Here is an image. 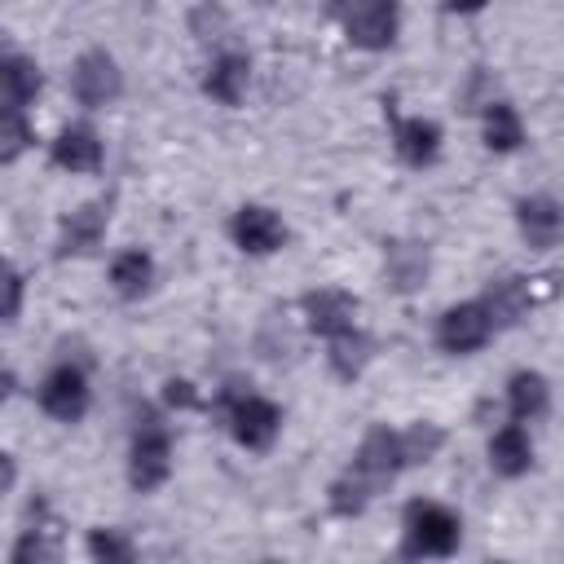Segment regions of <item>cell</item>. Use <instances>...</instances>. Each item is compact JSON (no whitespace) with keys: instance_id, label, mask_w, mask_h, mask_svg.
<instances>
[{"instance_id":"2e32d148","label":"cell","mask_w":564,"mask_h":564,"mask_svg":"<svg viewBox=\"0 0 564 564\" xmlns=\"http://www.w3.org/2000/svg\"><path fill=\"white\" fill-rule=\"evenodd\" d=\"M507 410H511L516 423L538 419V414L546 410V379H542L538 370H520V375H511V383H507Z\"/></svg>"},{"instance_id":"6da1fadb","label":"cell","mask_w":564,"mask_h":564,"mask_svg":"<svg viewBox=\"0 0 564 564\" xmlns=\"http://www.w3.org/2000/svg\"><path fill=\"white\" fill-rule=\"evenodd\" d=\"M172 471V436L167 427L159 423V414H141L137 419V432H132V458H128V476L137 489H154L163 485Z\"/></svg>"},{"instance_id":"52a82bcc","label":"cell","mask_w":564,"mask_h":564,"mask_svg":"<svg viewBox=\"0 0 564 564\" xmlns=\"http://www.w3.org/2000/svg\"><path fill=\"white\" fill-rule=\"evenodd\" d=\"M234 242L247 251V256H269V251H278L282 242H286V225L269 212V207H260V203H247V207H238V216H234Z\"/></svg>"},{"instance_id":"5b68a950","label":"cell","mask_w":564,"mask_h":564,"mask_svg":"<svg viewBox=\"0 0 564 564\" xmlns=\"http://www.w3.org/2000/svg\"><path fill=\"white\" fill-rule=\"evenodd\" d=\"M344 26L357 48H388L397 40V0H339Z\"/></svg>"},{"instance_id":"7c38bea8","label":"cell","mask_w":564,"mask_h":564,"mask_svg":"<svg viewBox=\"0 0 564 564\" xmlns=\"http://www.w3.org/2000/svg\"><path fill=\"white\" fill-rule=\"evenodd\" d=\"M247 84H251V62H247L242 53H220V57L212 62L207 79H203V88H207L216 101H225V106H238L242 93H247Z\"/></svg>"},{"instance_id":"7a4b0ae2","label":"cell","mask_w":564,"mask_h":564,"mask_svg":"<svg viewBox=\"0 0 564 564\" xmlns=\"http://www.w3.org/2000/svg\"><path fill=\"white\" fill-rule=\"evenodd\" d=\"M463 538V524L441 502H410L405 511V551L410 555H449Z\"/></svg>"},{"instance_id":"5bb4252c","label":"cell","mask_w":564,"mask_h":564,"mask_svg":"<svg viewBox=\"0 0 564 564\" xmlns=\"http://www.w3.org/2000/svg\"><path fill=\"white\" fill-rule=\"evenodd\" d=\"M154 282V260L145 251H119L110 260V286L123 295V300H141Z\"/></svg>"},{"instance_id":"4fadbf2b","label":"cell","mask_w":564,"mask_h":564,"mask_svg":"<svg viewBox=\"0 0 564 564\" xmlns=\"http://www.w3.org/2000/svg\"><path fill=\"white\" fill-rule=\"evenodd\" d=\"M397 154L410 167H427L441 154V128L432 119H401L397 123Z\"/></svg>"},{"instance_id":"603a6c76","label":"cell","mask_w":564,"mask_h":564,"mask_svg":"<svg viewBox=\"0 0 564 564\" xmlns=\"http://www.w3.org/2000/svg\"><path fill=\"white\" fill-rule=\"evenodd\" d=\"M445 4H449L454 13H476V9H485L489 0H445Z\"/></svg>"},{"instance_id":"ba28073f","label":"cell","mask_w":564,"mask_h":564,"mask_svg":"<svg viewBox=\"0 0 564 564\" xmlns=\"http://www.w3.org/2000/svg\"><path fill=\"white\" fill-rule=\"evenodd\" d=\"M70 88L84 106H106L119 97V70L110 53H84L70 70Z\"/></svg>"},{"instance_id":"3957f363","label":"cell","mask_w":564,"mask_h":564,"mask_svg":"<svg viewBox=\"0 0 564 564\" xmlns=\"http://www.w3.org/2000/svg\"><path fill=\"white\" fill-rule=\"evenodd\" d=\"M225 423H229V436L247 449H264L278 427H282V414L273 401L256 397V392H225Z\"/></svg>"},{"instance_id":"9a60e30c","label":"cell","mask_w":564,"mask_h":564,"mask_svg":"<svg viewBox=\"0 0 564 564\" xmlns=\"http://www.w3.org/2000/svg\"><path fill=\"white\" fill-rule=\"evenodd\" d=\"M520 229H524V238L533 242V247H551L555 238H560V229H564V212L551 203V198H524L520 203Z\"/></svg>"},{"instance_id":"d6986e66","label":"cell","mask_w":564,"mask_h":564,"mask_svg":"<svg viewBox=\"0 0 564 564\" xmlns=\"http://www.w3.org/2000/svg\"><path fill=\"white\" fill-rule=\"evenodd\" d=\"M0 79H4V106H9V110H22V106L40 93V70H35V62H26V57H9L4 70H0Z\"/></svg>"},{"instance_id":"8992f818","label":"cell","mask_w":564,"mask_h":564,"mask_svg":"<svg viewBox=\"0 0 564 564\" xmlns=\"http://www.w3.org/2000/svg\"><path fill=\"white\" fill-rule=\"evenodd\" d=\"M40 405L62 419V423H79L88 410V379L79 366H53L40 383Z\"/></svg>"},{"instance_id":"ac0fdd59","label":"cell","mask_w":564,"mask_h":564,"mask_svg":"<svg viewBox=\"0 0 564 564\" xmlns=\"http://www.w3.org/2000/svg\"><path fill=\"white\" fill-rule=\"evenodd\" d=\"M520 141H524L520 115H516L507 101H494V106L485 110V145L498 150V154H507V150H516Z\"/></svg>"},{"instance_id":"7402d4cb","label":"cell","mask_w":564,"mask_h":564,"mask_svg":"<svg viewBox=\"0 0 564 564\" xmlns=\"http://www.w3.org/2000/svg\"><path fill=\"white\" fill-rule=\"evenodd\" d=\"M167 401H172V405H194V388H189L185 379H172V383H167Z\"/></svg>"},{"instance_id":"9c48e42d","label":"cell","mask_w":564,"mask_h":564,"mask_svg":"<svg viewBox=\"0 0 564 564\" xmlns=\"http://www.w3.org/2000/svg\"><path fill=\"white\" fill-rule=\"evenodd\" d=\"M304 313L313 322V330H322L326 339H339L348 330H357V300L344 291H317L304 300Z\"/></svg>"},{"instance_id":"ffe728a7","label":"cell","mask_w":564,"mask_h":564,"mask_svg":"<svg viewBox=\"0 0 564 564\" xmlns=\"http://www.w3.org/2000/svg\"><path fill=\"white\" fill-rule=\"evenodd\" d=\"M88 551H93L97 560H128V555H132V546H128L119 533H110V529H97V533L88 538Z\"/></svg>"},{"instance_id":"e0dca14e","label":"cell","mask_w":564,"mask_h":564,"mask_svg":"<svg viewBox=\"0 0 564 564\" xmlns=\"http://www.w3.org/2000/svg\"><path fill=\"white\" fill-rule=\"evenodd\" d=\"M101 229H106V203H88V207L70 212V216L62 220V251L70 256V251H88V247H97Z\"/></svg>"},{"instance_id":"277c9868","label":"cell","mask_w":564,"mask_h":564,"mask_svg":"<svg viewBox=\"0 0 564 564\" xmlns=\"http://www.w3.org/2000/svg\"><path fill=\"white\" fill-rule=\"evenodd\" d=\"M494 322H498V317H494L489 300H467V304L445 308V317H441V326H436V339H441L445 352H476V348L489 344Z\"/></svg>"},{"instance_id":"8fae6325","label":"cell","mask_w":564,"mask_h":564,"mask_svg":"<svg viewBox=\"0 0 564 564\" xmlns=\"http://www.w3.org/2000/svg\"><path fill=\"white\" fill-rule=\"evenodd\" d=\"M489 463H494L498 476H524L529 463H533V441H529V432H524L520 423L498 427L494 441H489Z\"/></svg>"},{"instance_id":"44dd1931","label":"cell","mask_w":564,"mask_h":564,"mask_svg":"<svg viewBox=\"0 0 564 564\" xmlns=\"http://www.w3.org/2000/svg\"><path fill=\"white\" fill-rule=\"evenodd\" d=\"M4 291H9V300H4V317L13 322V317H18V300H22V278H18L13 269L4 273Z\"/></svg>"},{"instance_id":"30bf717a","label":"cell","mask_w":564,"mask_h":564,"mask_svg":"<svg viewBox=\"0 0 564 564\" xmlns=\"http://www.w3.org/2000/svg\"><path fill=\"white\" fill-rule=\"evenodd\" d=\"M53 163L66 172H97L101 167V141L88 123H70L62 128V137L53 141Z\"/></svg>"}]
</instances>
